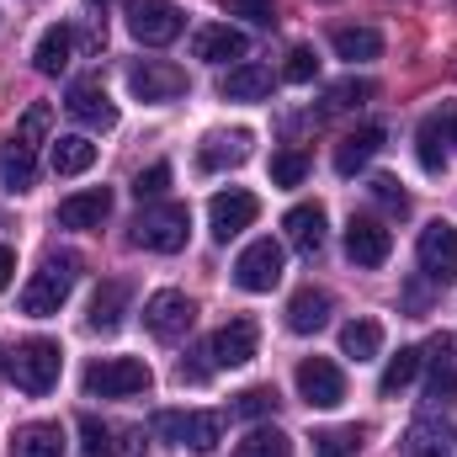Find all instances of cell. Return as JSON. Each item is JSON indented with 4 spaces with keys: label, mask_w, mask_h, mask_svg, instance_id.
Wrapping results in <instances>:
<instances>
[{
    "label": "cell",
    "mask_w": 457,
    "mask_h": 457,
    "mask_svg": "<svg viewBox=\"0 0 457 457\" xmlns=\"http://www.w3.org/2000/svg\"><path fill=\"white\" fill-rule=\"evenodd\" d=\"M75 277H80V255L75 250H48L43 266L32 271V282L21 287V314L27 320H48L70 303L75 293Z\"/></svg>",
    "instance_id": "6da1fadb"
},
{
    "label": "cell",
    "mask_w": 457,
    "mask_h": 457,
    "mask_svg": "<svg viewBox=\"0 0 457 457\" xmlns=\"http://www.w3.org/2000/svg\"><path fill=\"white\" fill-rule=\"evenodd\" d=\"M5 372H11V383H16L21 394L43 399V394H54V388H59L64 351H59V341H48V336H32V341H21L16 351H11Z\"/></svg>",
    "instance_id": "7a4b0ae2"
},
{
    "label": "cell",
    "mask_w": 457,
    "mask_h": 457,
    "mask_svg": "<svg viewBox=\"0 0 457 457\" xmlns=\"http://www.w3.org/2000/svg\"><path fill=\"white\" fill-rule=\"evenodd\" d=\"M154 436H165L170 447H187V453H213L224 442V415L219 410H160L154 420Z\"/></svg>",
    "instance_id": "3957f363"
},
{
    "label": "cell",
    "mask_w": 457,
    "mask_h": 457,
    "mask_svg": "<svg viewBox=\"0 0 457 457\" xmlns=\"http://www.w3.org/2000/svg\"><path fill=\"white\" fill-rule=\"evenodd\" d=\"M192 234V208L181 203H144L133 219V245L154 250V255H176Z\"/></svg>",
    "instance_id": "277c9868"
},
{
    "label": "cell",
    "mask_w": 457,
    "mask_h": 457,
    "mask_svg": "<svg viewBox=\"0 0 457 457\" xmlns=\"http://www.w3.org/2000/svg\"><path fill=\"white\" fill-rule=\"evenodd\" d=\"M149 383H154V372H149V361H138V356H102V361L86 367V394H91V399H133V394H144Z\"/></svg>",
    "instance_id": "5b68a950"
},
{
    "label": "cell",
    "mask_w": 457,
    "mask_h": 457,
    "mask_svg": "<svg viewBox=\"0 0 457 457\" xmlns=\"http://www.w3.org/2000/svg\"><path fill=\"white\" fill-rule=\"evenodd\" d=\"M122 21H128V32H133L144 48H165V43H176L181 27H187V16H181L176 0H128V5H122Z\"/></svg>",
    "instance_id": "8992f818"
},
{
    "label": "cell",
    "mask_w": 457,
    "mask_h": 457,
    "mask_svg": "<svg viewBox=\"0 0 457 457\" xmlns=\"http://www.w3.org/2000/svg\"><path fill=\"white\" fill-rule=\"evenodd\" d=\"M282 266H287V250L277 239H250L239 250V261H234V282L245 293H271L282 282Z\"/></svg>",
    "instance_id": "52a82bcc"
},
{
    "label": "cell",
    "mask_w": 457,
    "mask_h": 457,
    "mask_svg": "<svg viewBox=\"0 0 457 457\" xmlns=\"http://www.w3.org/2000/svg\"><path fill=\"white\" fill-rule=\"evenodd\" d=\"M128 91L149 107H165L176 96H187V70L181 64H165V59H144L128 70Z\"/></svg>",
    "instance_id": "ba28073f"
},
{
    "label": "cell",
    "mask_w": 457,
    "mask_h": 457,
    "mask_svg": "<svg viewBox=\"0 0 457 457\" xmlns=\"http://www.w3.org/2000/svg\"><path fill=\"white\" fill-rule=\"evenodd\" d=\"M144 325H149L154 341H181V336L197 325V303H192L187 293L165 287V293H154V298L144 303Z\"/></svg>",
    "instance_id": "9c48e42d"
},
{
    "label": "cell",
    "mask_w": 457,
    "mask_h": 457,
    "mask_svg": "<svg viewBox=\"0 0 457 457\" xmlns=\"http://www.w3.org/2000/svg\"><path fill=\"white\" fill-rule=\"evenodd\" d=\"M420 367H426V394L436 404H453L457 399V336L453 330L431 336V345L420 351Z\"/></svg>",
    "instance_id": "30bf717a"
},
{
    "label": "cell",
    "mask_w": 457,
    "mask_h": 457,
    "mask_svg": "<svg viewBox=\"0 0 457 457\" xmlns=\"http://www.w3.org/2000/svg\"><path fill=\"white\" fill-rule=\"evenodd\" d=\"M415 261L431 282H457V228L453 224H426L415 239Z\"/></svg>",
    "instance_id": "8fae6325"
},
{
    "label": "cell",
    "mask_w": 457,
    "mask_h": 457,
    "mask_svg": "<svg viewBox=\"0 0 457 457\" xmlns=\"http://www.w3.org/2000/svg\"><path fill=\"white\" fill-rule=\"evenodd\" d=\"M298 394L309 410H336L345 399V372L330 356H309V361H298Z\"/></svg>",
    "instance_id": "7c38bea8"
},
{
    "label": "cell",
    "mask_w": 457,
    "mask_h": 457,
    "mask_svg": "<svg viewBox=\"0 0 457 457\" xmlns=\"http://www.w3.org/2000/svg\"><path fill=\"white\" fill-rule=\"evenodd\" d=\"M261 219V197L255 192H245V187H228L219 192L213 203H208V224H213V239H234V234H245V228Z\"/></svg>",
    "instance_id": "4fadbf2b"
},
{
    "label": "cell",
    "mask_w": 457,
    "mask_h": 457,
    "mask_svg": "<svg viewBox=\"0 0 457 457\" xmlns=\"http://www.w3.org/2000/svg\"><path fill=\"white\" fill-rule=\"evenodd\" d=\"M80 442H86V447H80L86 457H144V431L96 420V415L80 420Z\"/></svg>",
    "instance_id": "5bb4252c"
},
{
    "label": "cell",
    "mask_w": 457,
    "mask_h": 457,
    "mask_svg": "<svg viewBox=\"0 0 457 457\" xmlns=\"http://www.w3.org/2000/svg\"><path fill=\"white\" fill-rule=\"evenodd\" d=\"M255 345H261V325L239 314L208 341V361L213 367H245V361H255Z\"/></svg>",
    "instance_id": "9a60e30c"
},
{
    "label": "cell",
    "mask_w": 457,
    "mask_h": 457,
    "mask_svg": "<svg viewBox=\"0 0 457 457\" xmlns=\"http://www.w3.org/2000/svg\"><path fill=\"white\" fill-rule=\"evenodd\" d=\"M388 250H394V234L378 224V219H367V213H356L351 224H345V255L356 261V266H383L388 261Z\"/></svg>",
    "instance_id": "2e32d148"
},
{
    "label": "cell",
    "mask_w": 457,
    "mask_h": 457,
    "mask_svg": "<svg viewBox=\"0 0 457 457\" xmlns=\"http://www.w3.org/2000/svg\"><path fill=\"white\" fill-rule=\"evenodd\" d=\"M70 117L80 122V128H91V133H112L117 128V107H112V96L96 86V80H80V86H70Z\"/></svg>",
    "instance_id": "e0dca14e"
},
{
    "label": "cell",
    "mask_w": 457,
    "mask_h": 457,
    "mask_svg": "<svg viewBox=\"0 0 457 457\" xmlns=\"http://www.w3.org/2000/svg\"><path fill=\"white\" fill-rule=\"evenodd\" d=\"M250 144H255V133L250 128H234V133H208L203 144H197V165L213 176V170H234V165H245L250 160Z\"/></svg>",
    "instance_id": "ac0fdd59"
},
{
    "label": "cell",
    "mask_w": 457,
    "mask_h": 457,
    "mask_svg": "<svg viewBox=\"0 0 457 457\" xmlns=\"http://www.w3.org/2000/svg\"><path fill=\"white\" fill-rule=\"evenodd\" d=\"M192 54H197L203 64H228V59H245V54H250V37H245L239 27H228V21H213V27H197Z\"/></svg>",
    "instance_id": "d6986e66"
},
{
    "label": "cell",
    "mask_w": 457,
    "mask_h": 457,
    "mask_svg": "<svg viewBox=\"0 0 457 457\" xmlns=\"http://www.w3.org/2000/svg\"><path fill=\"white\" fill-rule=\"evenodd\" d=\"M325 224H330V219H325L320 203H298V208H287V219H282V228H287V239H293L298 255H320V250H325V239H330Z\"/></svg>",
    "instance_id": "ffe728a7"
},
{
    "label": "cell",
    "mask_w": 457,
    "mask_h": 457,
    "mask_svg": "<svg viewBox=\"0 0 457 457\" xmlns=\"http://www.w3.org/2000/svg\"><path fill=\"white\" fill-rule=\"evenodd\" d=\"M330 309H336V298L325 287H298L293 303H287V330L293 336H314V330L330 325Z\"/></svg>",
    "instance_id": "44dd1931"
},
{
    "label": "cell",
    "mask_w": 457,
    "mask_h": 457,
    "mask_svg": "<svg viewBox=\"0 0 457 457\" xmlns=\"http://www.w3.org/2000/svg\"><path fill=\"white\" fill-rule=\"evenodd\" d=\"M107 213H112V192L107 187H86V192H70L59 203V224L64 228H102Z\"/></svg>",
    "instance_id": "7402d4cb"
},
{
    "label": "cell",
    "mask_w": 457,
    "mask_h": 457,
    "mask_svg": "<svg viewBox=\"0 0 457 457\" xmlns=\"http://www.w3.org/2000/svg\"><path fill=\"white\" fill-rule=\"evenodd\" d=\"M404 457H457V426H447V420H415L404 431Z\"/></svg>",
    "instance_id": "603a6c76"
},
{
    "label": "cell",
    "mask_w": 457,
    "mask_h": 457,
    "mask_svg": "<svg viewBox=\"0 0 457 457\" xmlns=\"http://www.w3.org/2000/svg\"><path fill=\"white\" fill-rule=\"evenodd\" d=\"M219 96L224 102H261V96H271V70L266 64H234L219 80Z\"/></svg>",
    "instance_id": "cb8c5ba5"
},
{
    "label": "cell",
    "mask_w": 457,
    "mask_h": 457,
    "mask_svg": "<svg viewBox=\"0 0 457 457\" xmlns=\"http://www.w3.org/2000/svg\"><path fill=\"white\" fill-rule=\"evenodd\" d=\"M383 149V128L378 122H367V128H356V133H345L341 149H336V170L341 176H356V170H367V160Z\"/></svg>",
    "instance_id": "d4e9b609"
},
{
    "label": "cell",
    "mask_w": 457,
    "mask_h": 457,
    "mask_svg": "<svg viewBox=\"0 0 457 457\" xmlns=\"http://www.w3.org/2000/svg\"><path fill=\"white\" fill-rule=\"evenodd\" d=\"M11 457H64V431L54 420H32L11 436Z\"/></svg>",
    "instance_id": "484cf974"
},
{
    "label": "cell",
    "mask_w": 457,
    "mask_h": 457,
    "mask_svg": "<svg viewBox=\"0 0 457 457\" xmlns=\"http://www.w3.org/2000/svg\"><path fill=\"white\" fill-rule=\"evenodd\" d=\"M70 59H75V32L59 21V27H48V32L37 37L32 64H37V75H59V70H70Z\"/></svg>",
    "instance_id": "4316f807"
},
{
    "label": "cell",
    "mask_w": 457,
    "mask_h": 457,
    "mask_svg": "<svg viewBox=\"0 0 457 457\" xmlns=\"http://www.w3.org/2000/svg\"><path fill=\"white\" fill-rule=\"evenodd\" d=\"M48 165H54L59 176H86V170L96 165V144H91L86 133H64V138H54Z\"/></svg>",
    "instance_id": "83f0119b"
},
{
    "label": "cell",
    "mask_w": 457,
    "mask_h": 457,
    "mask_svg": "<svg viewBox=\"0 0 457 457\" xmlns=\"http://www.w3.org/2000/svg\"><path fill=\"white\" fill-rule=\"evenodd\" d=\"M0 181H5V192H32V181H37V149H27V144H0Z\"/></svg>",
    "instance_id": "f1b7e54d"
},
{
    "label": "cell",
    "mask_w": 457,
    "mask_h": 457,
    "mask_svg": "<svg viewBox=\"0 0 457 457\" xmlns=\"http://www.w3.org/2000/svg\"><path fill=\"white\" fill-rule=\"evenodd\" d=\"M330 48H336V59H345V64H367V59L383 54V32L378 27H336L330 32Z\"/></svg>",
    "instance_id": "f546056e"
},
{
    "label": "cell",
    "mask_w": 457,
    "mask_h": 457,
    "mask_svg": "<svg viewBox=\"0 0 457 457\" xmlns=\"http://www.w3.org/2000/svg\"><path fill=\"white\" fill-rule=\"evenodd\" d=\"M122 309H128V282H102V287H96V298H91L86 325L107 336V330H117V325H122Z\"/></svg>",
    "instance_id": "4dcf8cb0"
},
{
    "label": "cell",
    "mask_w": 457,
    "mask_h": 457,
    "mask_svg": "<svg viewBox=\"0 0 457 457\" xmlns=\"http://www.w3.org/2000/svg\"><path fill=\"white\" fill-rule=\"evenodd\" d=\"M378 351H383V325L378 320H351V325H341V356L372 361Z\"/></svg>",
    "instance_id": "1f68e13d"
},
{
    "label": "cell",
    "mask_w": 457,
    "mask_h": 457,
    "mask_svg": "<svg viewBox=\"0 0 457 457\" xmlns=\"http://www.w3.org/2000/svg\"><path fill=\"white\" fill-rule=\"evenodd\" d=\"M415 378H420V345H399V356H388V367H383V378H378V394L394 399V394L410 388Z\"/></svg>",
    "instance_id": "d6a6232c"
},
{
    "label": "cell",
    "mask_w": 457,
    "mask_h": 457,
    "mask_svg": "<svg viewBox=\"0 0 457 457\" xmlns=\"http://www.w3.org/2000/svg\"><path fill=\"white\" fill-rule=\"evenodd\" d=\"M415 154H420V170H442L447 165V133H442V117H426L420 133H415Z\"/></svg>",
    "instance_id": "836d02e7"
},
{
    "label": "cell",
    "mask_w": 457,
    "mask_h": 457,
    "mask_svg": "<svg viewBox=\"0 0 457 457\" xmlns=\"http://www.w3.org/2000/svg\"><path fill=\"white\" fill-rule=\"evenodd\" d=\"M234 457H293V442H287L277 426H255V431L234 447Z\"/></svg>",
    "instance_id": "e575fe53"
},
{
    "label": "cell",
    "mask_w": 457,
    "mask_h": 457,
    "mask_svg": "<svg viewBox=\"0 0 457 457\" xmlns=\"http://www.w3.org/2000/svg\"><path fill=\"white\" fill-rule=\"evenodd\" d=\"M378 96V86L372 80H336L330 91H325V112H351V107H361V102H372Z\"/></svg>",
    "instance_id": "d590c367"
},
{
    "label": "cell",
    "mask_w": 457,
    "mask_h": 457,
    "mask_svg": "<svg viewBox=\"0 0 457 457\" xmlns=\"http://www.w3.org/2000/svg\"><path fill=\"white\" fill-rule=\"evenodd\" d=\"M48 122H54V107H48V102H32V107L21 112V122H16V144L37 149V144L48 138Z\"/></svg>",
    "instance_id": "8d00e7d4"
},
{
    "label": "cell",
    "mask_w": 457,
    "mask_h": 457,
    "mask_svg": "<svg viewBox=\"0 0 457 457\" xmlns=\"http://www.w3.org/2000/svg\"><path fill=\"white\" fill-rule=\"evenodd\" d=\"M356 447H361V426H336L314 436V457H356Z\"/></svg>",
    "instance_id": "74e56055"
},
{
    "label": "cell",
    "mask_w": 457,
    "mask_h": 457,
    "mask_svg": "<svg viewBox=\"0 0 457 457\" xmlns=\"http://www.w3.org/2000/svg\"><path fill=\"white\" fill-rule=\"evenodd\" d=\"M271 410H277V388L271 383H255V388H245L234 399V415H245V420H266Z\"/></svg>",
    "instance_id": "f35d334b"
},
{
    "label": "cell",
    "mask_w": 457,
    "mask_h": 457,
    "mask_svg": "<svg viewBox=\"0 0 457 457\" xmlns=\"http://www.w3.org/2000/svg\"><path fill=\"white\" fill-rule=\"evenodd\" d=\"M303 176H309V154H298V149L271 154V181L277 187H303Z\"/></svg>",
    "instance_id": "ab89813d"
},
{
    "label": "cell",
    "mask_w": 457,
    "mask_h": 457,
    "mask_svg": "<svg viewBox=\"0 0 457 457\" xmlns=\"http://www.w3.org/2000/svg\"><path fill=\"white\" fill-rule=\"evenodd\" d=\"M165 187H170V165H165V160L133 176V197H138V203H160V197H165Z\"/></svg>",
    "instance_id": "60d3db41"
},
{
    "label": "cell",
    "mask_w": 457,
    "mask_h": 457,
    "mask_svg": "<svg viewBox=\"0 0 457 457\" xmlns=\"http://www.w3.org/2000/svg\"><path fill=\"white\" fill-rule=\"evenodd\" d=\"M314 75H320L314 48H293V54H287V64H282V80H287V86H309Z\"/></svg>",
    "instance_id": "b9f144b4"
},
{
    "label": "cell",
    "mask_w": 457,
    "mask_h": 457,
    "mask_svg": "<svg viewBox=\"0 0 457 457\" xmlns=\"http://www.w3.org/2000/svg\"><path fill=\"white\" fill-rule=\"evenodd\" d=\"M372 197H378L388 213H410V192H404L394 176H372Z\"/></svg>",
    "instance_id": "7bdbcfd3"
},
{
    "label": "cell",
    "mask_w": 457,
    "mask_h": 457,
    "mask_svg": "<svg viewBox=\"0 0 457 457\" xmlns=\"http://www.w3.org/2000/svg\"><path fill=\"white\" fill-rule=\"evenodd\" d=\"M224 11L255 21V27H271V21H277V5H271V0H224Z\"/></svg>",
    "instance_id": "ee69618b"
},
{
    "label": "cell",
    "mask_w": 457,
    "mask_h": 457,
    "mask_svg": "<svg viewBox=\"0 0 457 457\" xmlns=\"http://www.w3.org/2000/svg\"><path fill=\"white\" fill-rule=\"evenodd\" d=\"M11 277H16V250H11V245H0V293L11 287Z\"/></svg>",
    "instance_id": "f6af8a7d"
},
{
    "label": "cell",
    "mask_w": 457,
    "mask_h": 457,
    "mask_svg": "<svg viewBox=\"0 0 457 457\" xmlns=\"http://www.w3.org/2000/svg\"><path fill=\"white\" fill-rule=\"evenodd\" d=\"M442 133H447V144H457V107L442 112Z\"/></svg>",
    "instance_id": "bcb514c9"
}]
</instances>
